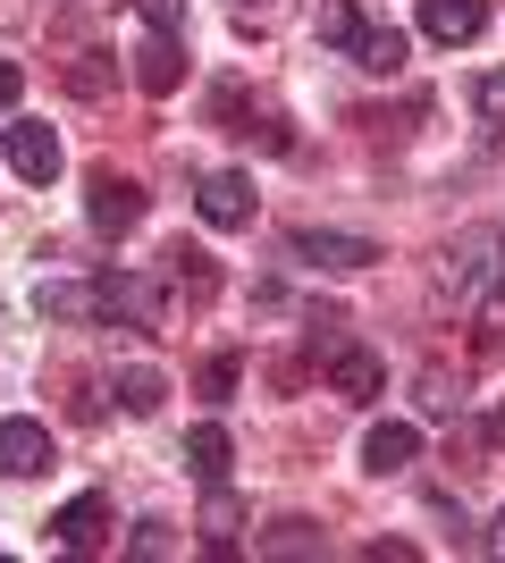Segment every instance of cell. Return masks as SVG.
Wrapping results in <instances>:
<instances>
[{"mask_svg":"<svg viewBox=\"0 0 505 563\" xmlns=\"http://www.w3.org/2000/svg\"><path fill=\"white\" fill-rule=\"evenodd\" d=\"M85 295H94V320H110V329H161V286L152 278L110 269V278H94Z\"/></svg>","mask_w":505,"mask_h":563,"instance_id":"obj_1","label":"cell"},{"mask_svg":"<svg viewBox=\"0 0 505 563\" xmlns=\"http://www.w3.org/2000/svg\"><path fill=\"white\" fill-rule=\"evenodd\" d=\"M85 211H94L101 235H127L135 219H144V186L119 177V168H94V177H85Z\"/></svg>","mask_w":505,"mask_h":563,"instance_id":"obj_2","label":"cell"},{"mask_svg":"<svg viewBox=\"0 0 505 563\" xmlns=\"http://www.w3.org/2000/svg\"><path fill=\"white\" fill-rule=\"evenodd\" d=\"M287 244H295V261H320V269H371V261H387L371 235H345V228H295Z\"/></svg>","mask_w":505,"mask_h":563,"instance_id":"obj_3","label":"cell"},{"mask_svg":"<svg viewBox=\"0 0 505 563\" xmlns=\"http://www.w3.org/2000/svg\"><path fill=\"white\" fill-rule=\"evenodd\" d=\"M194 211H202V228H253V177L211 168V177H202V194H194Z\"/></svg>","mask_w":505,"mask_h":563,"instance_id":"obj_4","label":"cell"},{"mask_svg":"<svg viewBox=\"0 0 505 563\" xmlns=\"http://www.w3.org/2000/svg\"><path fill=\"white\" fill-rule=\"evenodd\" d=\"M127 59H135V85H144L152 101L186 85V51H177V34H161V25H152V34H144L135 51H127Z\"/></svg>","mask_w":505,"mask_h":563,"instance_id":"obj_5","label":"cell"},{"mask_svg":"<svg viewBox=\"0 0 505 563\" xmlns=\"http://www.w3.org/2000/svg\"><path fill=\"white\" fill-rule=\"evenodd\" d=\"M101 530H110V496H101V488L68 496V505L51 514V539L68 547V555H85V547H101Z\"/></svg>","mask_w":505,"mask_h":563,"instance_id":"obj_6","label":"cell"},{"mask_svg":"<svg viewBox=\"0 0 505 563\" xmlns=\"http://www.w3.org/2000/svg\"><path fill=\"white\" fill-rule=\"evenodd\" d=\"M34 471H51V429L43 421H0V479H34Z\"/></svg>","mask_w":505,"mask_h":563,"instance_id":"obj_7","label":"cell"},{"mask_svg":"<svg viewBox=\"0 0 505 563\" xmlns=\"http://www.w3.org/2000/svg\"><path fill=\"white\" fill-rule=\"evenodd\" d=\"M329 387L345 404H380L387 371H380V353H362V345H329Z\"/></svg>","mask_w":505,"mask_h":563,"instance_id":"obj_8","label":"cell"},{"mask_svg":"<svg viewBox=\"0 0 505 563\" xmlns=\"http://www.w3.org/2000/svg\"><path fill=\"white\" fill-rule=\"evenodd\" d=\"M9 168H18L25 186H51L59 177V135L51 126H9Z\"/></svg>","mask_w":505,"mask_h":563,"instance_id":"obj_9","label":"cell"},{"mask_svg":"<svg viewBox=\"0 0 505 563\" xmlns=\"http://www.w3.org/2000/svg\"><path fill=\"white\" fill-rule=\"evenodd\" d=\"M413 454H421V429H413V421H371V438H362V471H380V479H387V471H405Z\"/></svg>","mask_w":505,"mask_h":563,"instance_id":"obj_10","label":"cell"},{"mask_svg":"<svg viewBox=\"0 0 505 563\" xmlns=\"http://www.w3.org/2000/svg\"><path fill=\"white\" fill-rule=\"evenodd\" d=\"M488 25V0H421V34L430 43H472Z\"/></svg>","mask_w":505,"mask_h":563,"instance_id":"obj_11","label":"cell"},{"mask_svg":"<svg viewBox=\"0 0 505 563\" xmlns=\"http://www.w3.org/2000/svg\"><path fill=\"white\" fill-rule=\"evenodd\" d=\"M488 253H497V228H472V235H455V253H447V278H455L463 295H481V286H488V269H497Z\"/></svg>","mask_w":505,"mask_h":563,"instance_id":"obj_12","label":"cell"},{"mask_svg":"<svg viewBox=\"0 0 505 563\" xmlns=\"http://www.w3.org/2000/svg\"><path fill=\"white\" fill-rule=\"evenodd\" d=\"M237 530H244V496H228L211 479V496H202V539H211V555H237Z\"/></svg>","mask_w":505,"mask_h":563,"instance_id":"obj_13","label":"cell"},{"mask_svg":"<svg viewBox=\"0 0 505 563\" xmlns=\"http://www.w3.org/2000/svg\"><path fill=\"white\" fill-rule=\"evenodd\" d=\"M168 286H177V295H211L219 286L211 253H202V244H168Z\"/></svg>","mask_w":505,"mask_h":563,"instance_id":"obj_14","label":"cell"},{"mask_svg":"<svg viewBox=\"0 0 505 563\" xmlns=\"http://www.w3.org/2000/svg\"><path fill=\"white\" fill-rule=\"evenodd\" d=\"M186 463H194V479H202V488H211V479H228V429L202 421V429L186 438Z\"/></svg>","mask_w":505,"mask_h":563,"instance_id":"obj_15","label":"cell"},{"mask_svg":"<svg viewBox=\"0 0 505 563\" xmlns=\"http://www.w3.org/2000/svg\"><path fill=\"white\" fill-rule=\"evenodd\" d=\"M119 404L144 421V412H161V404H168V378L152 371V362H135V371H119Z\"/></svg>","mask_w":505,"mask_h":563,"instance_id":"obj_16","label":"cell"},{"mask_svg":"<svg viewBox=\"0 0 505 563\" xmlns=\"http://www.w3.org/2000/svg\"><path fill=\"white\" fill-rule=\"evenodd\" d=\"M354 59H362L371 76H396V68H405V34H396V25H362Z\"/></svg>","mask_w":505,"mask_h":563,"instance_id":"obj_17","label":"cell"},{"mask_svg":"<svg viewBox=\"0 0 505 563\" xmlns=\"http://www.w3.org/2000/svg\"><path fill=\"white\" fill-rule=\"evenodd\" d=\"M59 76H68V93H85V101H94V93H110V76H119V59H110V51H76V59H68Z\"/></svg>","mask_w":505,"mask_h":563,"instance_id":"obj_18","label":"cell"},{"mask_svg":"<svg viewBox=\"0 0 505 563\" xmlns=\"http://www.w3.org/2000/svg\"><path fill=\"white\" fill-rule=\"evenodd\" d=\"M34 311H43V320H94V295H85V286H34Z\"/></svg>","mask_w":505,"mask_h":563,"instance_id":"obj_19","label":"cell"},{"mask_svg":"<svg viewBox=\"0 0 505 563\" xmlns=\"http://www.w3.org/2000/svg\"><path fill=\"white\" fill-rule=\"evenodd\" d=\"M253 547H262V555H320V530L312 521H278V530H262Z\"/></svg>","mask_w":505,"mask_h":563,"instance_id":"obj_20","label":"cell"},{"mask_svg":"<svg viewBox=\"0 0 505 563\" xmlns=\"http://www.w3.org/2000/svg\"><path fill=\"white\" fill-rule=\"evenodd\" d=\"M237 378H244V362H237V353H211V362H202V396H211V404H228V396H237Z\"/></svg>","mask_w":505,"mask_h":563,"instance_id":"obj_21","label":"cell"},{"mask_svg":"<svg viewBox=\"0 0 505 563\" xmlns=\"http://www.w3.org/2000/svg\"><path fill=\"white\" fill-rule=\"evenodd\" d=\"M320 43H337V51H354V43H362V18L345 9V0H337V9H320Z\"/></svg>","mask_w":505,"mask_h":563,"instance_id":"obj_22","label":"cell"},{"mask_svg":"<svg viewBox=\"0 0 505 563\" xmlns=\"http://www.w3.org/2000/svg\"><path fill=\"white\" fill-rule=\"evenodd\" d=\"M472 110H481L488 126H505V68H488L481 85H472Z\"/></svg>","mask_w":505,"mask_h":563,"instance_id":"obj_23","label":"cell"},{"mask_svg":"<svg viewBox=\"0 0 505 563\" xmlns=\"http://www.w3.org/2000/svg\"><path fill=\"white\" fill-rule=\"evenodd\" d=\"M135 9H144L161 34H186V0H135Z\"/></svg>","mask_w":505,"mask_h":563,"instance_id":"obj_24","label":"cell"},{"mask_svg":"<svg viewBox=\"0 0 505 563\" xmlns=\"http://www.w3.org/2000/svg\"><path fill=\"white\" fill-rule=\"evenodd\" d=\"M127 547H135V555H168V547H177V539H168V521H144V530H135V539H127Z\"/></svg>","mask_w":505,"mask_h":563,"instance_id":"obj_25","label":"cell"},{"mask_svg":"<svg viewBox=\"0 0 505 563\" xmlns=\"http://www.w3.org/2000/svg\"><path fill=\"white\" fill-rule=\"evenodd\" d=\"M18 93H25V68L9 59V51H0V110H18Z\"/></svg>","mask_w":505,"mask_h":563,"instance_id":"obj_26","label":"cell"},{"mask_svg":"<svg viewBox=\"0 0 505 563\" xmlns=\"http://www.w3.org/2000/svg\"><path fill=\"white\" fill-rule=\"evenodd\" d=\"M488 446H505V404H497V412H488Z\"/></svg>","mask_w":505,"mask_h":563,"instance_id":"obj_27","label":"cell"},{"mask_svg":"<svg viewBox=\"0 0 505 563\" xmlns=\"http://www.w3.org/2000/svg\"><path fill=\"white\" fill-rule=\"evenodd\" d=\"M488 555H505V514H497V521H488Z\"/></svg>","mask_w":505,"mask_h":563,"instance_id":"obj_28","label":"cell"},{"mask_svg":"<svg viewBox=\"0 0 505 563\" xmlns=\"http://www.w3.org/2000/svg\"><path fill=\"white\" fill-rule=\"evenodd\" d=\"M253 9H262V18H270V9H278V0H237V18H253Z\"/></svg>","mask_w":505,"mask_h":563,"instance_id":"obj_29","label":"cell"}]
</instances>
